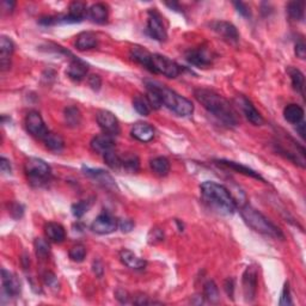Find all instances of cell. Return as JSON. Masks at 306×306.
<instances>
[{"mask_svg":"<svg viewBox=\"0 0 306 306\" xmlns=\"http://www.w3.org/2000/svg\"><path fill=\"white\" fill-rule=\"evenodd\" d=\"M25 127L27 130L32 137L37 139H43L48 134V128L46 127V123L43 121L41 114L39 111H30L25 119Z\"/></svg>","mask_w":306,"mask_h":306,"instance_id":"9","label":"cell"},{"mask_svg":"<svg viewBox=\"0 0 306 306\" xmlns=\"http://www.w3.org/2000/svg\"><path fill=\"white\" fill-rule=\"evenodd\" d=\"M34 246H35L36 255H37L39 258H41V260H46V258L49 256L50 246L46 239L36 238L34 242Z\"/></svg>","mask_w":306,"mask_h":306,"instance_id":"37","label":"cell"},{"mask_svg":"<svg viewBox=\"0 0 306 306\" xmlns=\"http://www.w3.org/2000/svg\"><path fill=\"white\" fill-rule=\"evenodd\" d=\"M203 294H205V298L208 301H211V303H218L220 299L219 297V290H218V286L216 285V282L211 281L206 282L205 285V289H203Z\"/></svg>","mask_w":306,"mask_h":306,"instance_id":"35","label":"cell"},{"mask_svg":"<svg viewBox=\"0 0 306 306\" xmlns=\"http://www.w3.org/2000/svg\"><path fill=\"white\" fill-rule=\"evenodd\" d=\"M147 32L152 39H155L159 42H164L167 39V32L163 24L162 16L155 10H151L148 12Z\"/></svg>","mask_w":306,"mask_h":306,"instance_id":"7","label":"cell"},{"mask_svg":"<svg viewBox=\"0 0 306 306\" xmlns=\"http://www.w3.org/2000/svg\"><path fill=\"white\" fill-rule=\"evenodd\" d=\"M133 107L136 110L143 116H148L152 110L150 103H148L146 96H136L133 100Z\"/></svg>","mask_w":306,"mask_h":306,"instance_id":"32","label":"cell"},{"mask_svg":"<svg viewBox=\"0 0 306 306\" xmlns=\"http://www.w3.org/2000/svg\"><path fill=\"white\" fill-rule=\"evenodd\" d=\"M240 216L245 221V224L254 231L261 235L272 237V238H283V233L278 226H275L268 218H265L261 212L255 209L249 205L240 207Z\"/></svg>","mask_w":306,"mask_h":306,"instance_id":"4","label":"cell"},{"mask_svg":"<svg viewBox=\"0 0 306 306\" xmlns=\"http://www.w3.org/2000/svg\"><path fill=\"white\" fill-rule=\"evenodd\" d=\"M119 227L122 232L128 233L134 228V221L130 219H122L119 221Z\"/></svg>","mask_w":306,"mask_h":306,"instance_id":"45","label":"cell"},{"mask_svg":"<svg viewBox=\"0 0 306 306\" xmlns=\"http://www.w3.org/2000/svg\"><path fill=\"white\" fill-rule=\"evenodd\" d=\"M122 167L129 173H138L140 167V160L136 155H126L122 158Z\"/></svg>","mask_w":306,"mask_h":306,"instance_id":"36","label":"cell"},{"mask_svg":"<svg viewBox=\"0 0 306 306\" xmlns=\"http://www.w3.org/2000/svg\"><path fill=\"white\" fill-rule=\"evenodd\" d=\"M45 233L50 242L53 243H63L66 238V231L63 225L58 223H48L45 226Z\"/></svg>","mask_w":306,"mask_h":306,"instance_id":"26","label":"cell"},{"mask_svg":"<svg viewBox=\"0 0 306 306\" xmlns=\"http://www.w3.org/2000/svg\"><path fill=\"white\" fill-rule=\"evenodd\" d=\"M119 227V221L109 213H102L91 224V230L97 235H109Z\"/></svg>","mask_w":306,"mask_h":306,"instance_id":"10","label":"cell"},{"mask_svg":"<svg viewBox=\"0 0 306 306\" xmlns=\"http://www.w3.org/2000/svg\"><path fill=\"white\" fill-rule=\"evenodd\" d=\"M42 141L45 143L46 147L53 152H60L63 151V148L65 147L64 139L56 133L48 132V134L43 138Z\"/></svg>","mask_w":306,"mask_h":306,"instance_id":"30","label":"cell"},{"mask_svg":"<svg viewBox=\"0 0 306 306\" xmlns=\"http://www.w3.org/2000/svg\"><path fill=\"white\" fill-rule=\"evenodd\" d=\"M89 85H90L91 89L94 90V91L100 90L101 86H102V79H101V76L100 75H96V74L91 75L90 78H89Z\"/></svg>","mask_w":306,"mask_h":306,"instance_id":"46","label":"cell"},{"mask_svg":"<svg viewBox=\"0 0 306 306\" xmlns=\"http://www.w3.org/2000/svg\"><path fill=\"white\" fill-rule=\"evenodd\" d=\"M91 206H92L91 200H82V201L72 205V214L75 218H82L91 208Z\"/></svg>","mask_w":306,"mask_h":306,"instance_id":"39","label":"cell"},{"mask_svg":"<svg viewBox=\"0 0 306 306\" xmlns=\"http://www.w3.org/2000/svg\"><path fill=\"white\" fill-rule=\"evenodd\" d=\"M289 74L291 76V80H292V86L293 89L299 92L300 94H304V87H305V78L304 74L298 70V68L290 67L289 68Z\"/></svg>","mask_w":306,"mask_h":306,"instance_id":"31","label":"cell"},{"mask_svg":"<svg viewBox=\"0 0 306 306\" xmlns=\"http://www.w3.org/2000/svg\"><path fill=\"white\" fill-rule=\"evenodd\" d=\"M296 55L299 58V59H305L306 56V48H305V43L303 41H299L296 45Z\"/></svg>","mask_w":306,"mask_h":306,"instance_id":"47","label":"cell"},{"mask_svg":"<svg viewBox=\"0 0 306 306\" xmlns=\"http://www.w3.org/2000/svg\"><path fill=\"white\" fill-rule=\"evenodd\" d=\"M287 13L294 21H301L304 18V3L291 2L287 5Z\"/></svg>","mask_w":306,"mask_h":306,"instance_id":"33","label":"cell"},{"mask_svg":"<svg viewBox=\"0 0 306 306\" xmlns=\"http://www.w3.org/2000/svg\"><path fill=\"white\" fill-rule=\"evenodd\" d=\"M103 158L105 164H107L109 167H111V169L119 170L122 167V158L118 155V153L114 152V150L104 153Z\"/></svg>","mask_w":306,"mask_h":306,"instance_id":"38","label":"cell"},{"mask_svg":"<svg viewBox=\"0 0 306 306\" xmlns=\"http://www.w3.org/2000/svg\"><path fill=\"white\" fill-rule=\"evenodd\" d=\"M194 96L199 103H201L202 107L223 125L230 128H235L238 125V118L232 105L219 93L208 89H196Z\"/></svg>","mask_w":306,"mask_h":306,"instance_id":"1","label":"cell"},{"mask_svg":"<svg viewBox=\"0 0 306 306\" xmlns=\"http://www.w3.org/2000/svg\"><path fill=\"white\" fill-rule=\"evenodd\" d=\"M236 103L240 108V110L244 114V116L247 119V121H250L255 126L263 125L264 120L262 118V115L258 112V110L255 108V105L244 96H237Z\"/></svg>","mask_w":306,"mask_h":306,"instance_id":"12","label":"cell"},{"mask_svg":"<svg viewBox=\"0 0 306 306\" xmlns=\"http://www.w3.org/2000/svg\"><path fill=\"white\" fill-rule=\"evenodd\" d=\"M14 6H16L14 2H9V0H4L3 2V10L6 11V12H12Z\"/></svg>","mask_w":306,"mask_h":306,"instance_id":"52","label":"cell"},{"mask_svg":"<svg viewBox=\"0 0 306 306\" xmlns=\"http://www.w3.org/2000/svg\"><path fill=\"white\" fill-rule=\"evenodd\" d=\"M217 164H219V165L224 166V167H227V169H230V170L236 171V173H238V174H242V175H244V176H247V177L255 178V180L264 182L263 177H262L260 174L256 173V171L253 169H250V167L242 165V164H239V163L232 162V160L221 159V160H217Z\"/></svg>","mask_w":306,"mask_h":306,"instance_id":"20","label":"cell"},{"mask_svg":"<svg viewBox=\"0 0 306 306\" xmlns=\"http://www.w3.org/2000/svg\"><path fill=\"white\" fill-rule=\"evenodd\" d=\"M87 72H89V65L84 63L83 60L76 59V58L72 56L66 71V73L68 76H70V79L74 80V82H80V80L85 78Z\"/></svg>","mask_w":306,"mask_h":306,"instance_id":"17","label":"cell"},{"mask_svg":"<svg viewBox=\"0 0 306 306\" xmlns=\"http://www.w3.org/2000/svg\"><path fill=\"white\" fill-rule=\"evenodd\" d=\"M2 282L3 291L9 297H18L22 292V285L18 278L12 273L2 269Z\"/></svg>","mask_w":306,"mask_h":306,"instance_id":"15","label":"cell"},{"mask_svg":"<svg viewBox=\"0 0 306 306\" xmlns=\"http://www.w3.org/2000/svg\"><path fill=\"white\" fill-rule=\"evenodd\" d=\"M65 120L70 127H76L82 122V115L78 108L68 107L65 109Z\"/></svg>","mask_w":306,"mask_h":306,"instance_id":"34","label":"cell"},{"mask_svg":"<svg viewBox=\"0 0 306 306\" xmlns=\"http://www.w3.org/2000/svg\"><path fill=\"white\" fill-rule=\"evenodd\" d=\"M114 147V137L108 136V134H100V136H96L91 140V148H92L94 152L100 153V155H104V153L109 151H112Z\"/></svg>","mask_w":306,"mask_h":306,"instance_id":"19","label":"cell"},{"mask_svg":"<svg viewBox=\"0 0 306 306\" xmlns=\"http://www.w3.org/2000/svg\"><path fill=\"white\" fill-rule=\"evenodd\" d=\"M146 85L152 86L158 92L163 105H165L166 108H169L170 110H173L178 116L187 118V116H190L194 112V105H193L190 101L175 92L174 90L169 89L165 85H163V84L153 82V80H147Z\"/></svg>","mask_w":306,"mask_h":306,"instance_id":"3","label":"cell"},{"mask_svg":"<svg viewBox=\"0 0 306 306\" xmlns=\"http://www.w3.org/2000/svg\"><path fill=\"white\" fill-rule=\"evenodd\" d=\"M147 70L156 74H162L166 78H177L181 73V67L175 61L160 54H152L150 63L147 65Z\"/></svg>","mask_w":306,"mask_h":306,"instance_id":"6","label":"cell"},{"mask_svg":"<svg viewBox=\"0 0 306 306\" xmlns=\"http://www.w3.org/2000/svg\"><path fill=\"white\" fill-rule=\"evenodd\" d=\"M292 299H291V292L289 283H286L283 287L281 298H280V305H292Z\"/></svg>","mask_w":306,"mask_h":306,"instance_id":"43","label":"cell"},{"mask_svg":"<svg viewBox=\"0 0 306 306\" xmlns=\"http://www.w3.org/2000/svg\"><path fill=\"white\" fill-rule=\"evenodd\" d=\"M84 174L93 180H96L107 188H116L115 181L108 173L101 169H90V167H84Z\"/></svg>","mask_w":306,"mask_h":306,"instance_id":"25","label":"cell"},{"mask_svg":"<svg viewBox=\"0 0 306 306\" xmlns=\"http://www.w3.org/2000/svg\"><path fill=\"white\" fill-rule=\"evenodd\" d=\"M150 166L151 170L157 176L164 177L170 173V162L165 157H157V158H153L150 162Z\"/></svg>","mask_w":306,"mask_h":306,"instance_id":"29","label":"cell"},{"mask_svg":"<svg viewBox=\"0 0 306 306\" xmlns=\"http://www.w3.org/2000/svg\"><path fill=\"white\" fill-rule=\"evenodd\" d=\"M203 201L221 214L231 216L237 208L236 200L232 198L231 193L223 184L216 182H203L200 187Z\"/></svg>","mask_w":306,"mask_h":306,"instance_id":"2","label":"cell"},{"mask_svg":"<svg viewBox=\"0 0 306 306\" xmlns=\"http://www.w3.org/2000/svg\"><path fill=\"white\" fill-rule=\"evenodd\" d=\"M0 169L4 174H11V171H12V167H11V164H10V160H7L6 158H3L0 159Z\"/></svg>","mask_w":306,"mask_h":306,"instance_id":"48","label":"cell"},{"mask_svg":"<svg viewBox=\"0 0 306 306\" xmlns=\"http://www.w3.org/2000/svg\"><path fill=\"white\" fill-rule=\"evenodd\" d=\"M213 30L217 32L218 35L221 36L225 41H227L228 43H232V45H236L237 42L239 41V34L238 30L235 25L228 23V22H216V23L212 24Z\"/></svg>","mask_w":306,"mask_h":306,"instance_id":"16","label":"cell"},{"mask_svg":"<svg viewBox=\"0 0 306 306\" xmlns=\"http://www.w3.org/2000/svg\"><path fill=\"white\" fill-rule=\"evenodd\" d=\"M164 239V233L159 228H152L150 235H148V242L151 244H156L157 242H162Z\"/></svg>","mask_w":306,"mask_h":306,"instance_id":"42","label":"cell"},{"mask_svg":"<svg viewBox=\"0 0 306 306\" xmlns=\"http://www.w3.org/2000/svg\"><path fill=\"white\" fill-rule=\"evenodd\" d=\"M9 213L12 216L14 219H20V218L23 217L24 214V207L21 205V203L12 202L9 205Z\"/></svg>","mask_w":306,"mask_h":306,"instance_id":"41","label":"cell"},{"mask_svg":"<svg viewBox=\"0 0 306 306\" xmlns=\"http://www.w3.org/2000/svg\"><path fill=\"white\" fill-rule=\"evenodd\" d=\"M257 271L255 267H247L243 274V292L247 303H251L256 297Z\"/></svg>","mask_w":306,"mask_h":306,"instance_id":"11","label":"cell"},{"mask_svg":"<svg viewBox=\"0 0 306 306\" xmlns=\"http://www.w3.org/2000/svg\"><path fill=\"white\" fill-rule=\"evenodd\" d=\"M13 52V42L9 37H6V36H2V39H0V66H2V71H6L10 68V60Z\"/></svg>","mask_w":306,"mask_h":306,"instance_id":"18","label":"cell"},{"mask_svg":"<svg viewBox=\"0 0 306 306\" xmlns=\"http://www.w3.org/2000/svg\"><path fill=\"white\" fill-rule=\"evenodd\" d=\"M25 175L30 184L34 187H42L48 183L52 177V170L45 160L39 158H29L24 164Z\"/></svg>","mask_w":306,"mask_h":306,"instance_id":"5","label":"cell"},{"mask_svg":"<svg viewBox=\"0 0 306 306\" xmlns=\"http://www.w3.org/2000/svg\"><path fill=\"white\" fill-rule=\"evenodd\" d=\"M185 59H187L189 64L194 65V66L205 68L212 64L213 56L208 52V49L205 48V47H200V48L188 50L187 54H185Z\"/></svg>","mask_w":306,"mask_h":306,"instance_id":"14","label":"cell"},{"mask_svg":"<svg viewBox=\"0 0 306 306\" xmlns=\"http://www.w3.org/2000/svg\"><path fill=\"white\" fill-rule=\"evenodd\" d=\"M70 258L74 262H83L84 258L86 257V247L83 244H76V245L72 246L70 253Z\"/></svg>","mask_w":306,"mask_h":306,"instance_id":"40","label":"cell"},{"mask_svg":"<svg viewBox=\"0 0 306 306\" xmlns=\"http://www.w3.org/2000/svg\"><path fill=\"white\" fill-rule=\"evenodd\" d=\"M87 12H89V9L85 4L82 2H73L68 7V13L65 16H59V23H79L87 17Z\"/></svg>","mask_w":306,"mask_h":306,"instance_id":"13","label":"cell"},{"mask_svg":"<svg viewBox=\"0 0 306 306\" xmlns=\"http://www.w3.org/2000/svg\"><path fill=\"white\" fill-rule=\"evenodd\" d=\"M97 123L101 127V129L103 130V133L108 134V136L118 137L120 132H121L118 118L108 110L98 111Z\"/></svg>","mask_w":306,"mask_h":306,"instance_id":"8","label":"cell"},{"mask_svg":"<svg viewBox=\"0 0 306 306\" xmlns=\"http://www.w3.org/2000/svg\"><path fill=\"white\" fill-rule=\"evenodd\" d=\"M225 291H226L227 296L230 298H233V291H235V282L232 279H228L225 281Z\"/></svg>","mask_w":306,"mask_h":306,"instance_id":"51","label":"cell"},{"mask_svg":"<svg viewBox=\"0 0 306 306\" xmlns=\"http://www.w3.org/2000/svg\"><path fill=\"white\" fill-rule=\"evenodd\" d=\"M120 260L125 265L130 268V269H137V271H139V269H144L146 267V261L143 260V258L138 257L136 254L132 253L130 250H127V249H123L121 250V253H120Z\"/></svg>","mask_w":306,"mask_h":306,"instance_id":"22","label":"cell"},{"mask_svg":"<svg viewBox=\"0 0 306 306\" xmlns=\"http://www.w3.org/2000/svg\"><path fill=\"white\" fill-rule=\"evenodd\" d=\"M98 46V37L91 31H84L76 36L75 47L79 50H90Z\"/></svg>","mask_w":306,"mask_h":306,"instance_id":"24","label":"cell"},{"mask_svg":"<svg viewBox=\"0 0 306 306\" xmlns=\"http://www.w3.org/2000/svg\"><path fill=\"white\" fill-rule=\"evenodd\" d=\"M283 116L286 121L292 123V125H298L303 122L304 119V109L298 104H289L283 110Z\"/></svg>","mask_w":306,"mask_h":306,"instance_id":"27","label":"cell"},{"mask_svg":"<svg viewBox=\"0 0 306 306\" xmlns=\"http://www.w3.org/2000/svg\"><path fill=\"white\" fill-rule=\"evenodd\" d=\"M87 17L90 18L91 22H93V23H96V24L107 23L108 17H109L108 6L104 5V4H102V3L93 4V5L89 9Z\"/></svg>","mask_w":306,"mask_h":306,"instance_id":"23","label":"cell"},{"mask_svg":"<svg viewBox=\"0 0 306 306\" xmlns=\"http://www.w3.org/2000/svg\"><path fill=\"white\" fill-rule=\"evenodd\" d=\"M233 5H235L236 10L238 11V12L242 14L243 17H250L251 16V12H250V9L249 6L246 5V4H244L242 2H235L233 3Z\"/></svg>","mask_w":306,"mask_h":306,"instance_id":"44","label":"cell"},{"mask_svg":"<svg viewBox=\"0 0 306 306\" xmlns=\"http://www.w3.org/2000/svg\"><path fill=\"white\" fill-rule=\"evenodd\" d=\"M297 128L299 130V134L301 138H305V123L304 122H300L297 125Z\"/></svg>","mask_w":306,"mask_h":306,"instance_id":"54","label":"cell"},{"mask_svg":"<svg viewBox=\"0 0 306 306\" xmlns=\"http://www.w3.org/2000/svg\"><path fill=\"white\" fill-rule=\"evenodd\" d=\"M152 54L140 46H134L129 50V56L133 61H136L141 66L147 68V65L150 63V58Z\"/></svg>","mask_w":306,"mask_h":306,"instance_id":"28","label":"cell"},{"mask_svg":"<svg viewBox=\"0 0 306 306\" xmlns=\"http://www.w3.org/2000/svg\"><path fill=\"white\" fill-rule=\"evenodd\" d=\"M130 134H132V137L138 141L148 143V141H151L153 138H155V129H153V127L148 125V123L139 122L133 126L132 130H130Z\"/></svg>","mask_w":306,"mask_h":306,"instance_id":"21","label":"cell"},{"mask_svg":"<svg viewBox=\"0 0 306 306\" xmlns=\"http://www.w3.org/2000/svg\"><path fill=\"white\" fill-rule=\"evenodd\" d=\"M93 271H94V273H96V274H97V271H100V275L101 276L103 275V265H102V263L100 261H96L93 263Z\"/></svg>","mask_w":306,"mask_h":306,"instance_id":"53","label":"cell"},{"mask_svg":"<svg viewBox=\"0 0 306 306\" xmlns=\"http://www.w3.org/2000/svg\"><path fill=\"white\" fill-rule=\"evenodd\" d=\"M115 296H116V299H118L119 301H121V303H128L129 297H128V293H127L126 291L118 290L116 291Z\"/></svg>","mask_w":306,"mask_h":306,"instance_id":"50","label":"cell"},{"mask_svg":"<svg viewBox=\"0 0 306 306\" xmlns=\"http://www.w3.org/2000/svg\"><path fill=\"white\" fill-rule=\"evenodd\" d=\"M45 281H46V283L48 286H52V287H54V286H56L58 285V279H56V276L53 274V273H50V272H48V273H46L45 274Z\"/></svg>","mask_w":306,"mask_h":306,"instance_id":"49","label":"cell"}]
</instances>
